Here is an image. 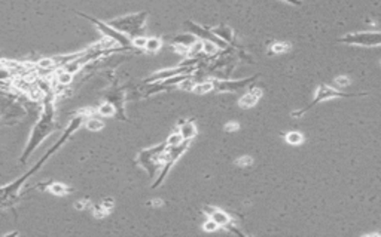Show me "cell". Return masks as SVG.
Wrapping results in <instances>:
<instances>
[{
    "instance_id": "1",
    "label": "cell",
    "mask_w": 381,
    "mask_h": 237,
    "mask_svg": "<svg viewBox=\"0 0 381 237\" xmlns=\"http://www.w3.org/2000/svg\"><path fill=\"white\" fill-rule=\"evenodd\" d=\"M54 107L51 104L49 99L45 101V107H43V111H42V116L40 119L37 120V123L34 125L33 131H31V135L28 138V142L22 151V156L19 157V162L24 163L30 154H33V151L40 145V142H43L54 131L55 128V120H54Z\"/></svg>"
},
{
    "instance_id": "2",
    "label": "cell",
    "mask_w": 381,
    "mask_h": 237,
    "mask_svg": "<svg viewBox=\"0 0 381 237\" xmlns=\"http://www.w3.org/2000/svg\"><path fill=\"white\" fill-rule=\"evenodd\" d=\"M165 148L167 144H159V145H153L149 148H145L139 153L137 156V163L149 174V178H155L156 172L164 168L165 163Z\"/></svg>"
},
{
    "instance_id": "3",
    "label": "cell",
    "mask_w": 381,
    "mask_h": 237,
    "mask_svg": "<svg viewBox=\"0 0 381 237\" xmlns=\"http://www.w3.org/2000/svg\"><path fill=\"white\" fill-rule=\"evenodd\" d=\"M148 12H139V13H133V15H125V16H119L115 18L112 21H109L107 24L112 25L113 28L125 33L127 36H130L131 39L139 37V36H145V30H146V19H148Z\"/></svg>"
},
{
    "instance_id": "4",
    "label": "cell",
    "mask_w": 381,
    "mask_h": 237,
    "mask_svg": "<svg viewBox=\"0 0 381 237\" xmlns=\"http://www.w3.org/2000/svg\"><path fill=\"white\" fill-rule=\"evenodd\" d=\"M364 95H368V94H367V92H364V94H346V92H341V91L337 89V88H332V86H329V85L322 83L320 86H317V89H316V92H314V96H313V101H311L307 107L294 111L291 116H292V117H301V116H304L308 110L314 108L317 104L325 102V101H328V99H335V98H356V96H364Z\"/></svg>"
},
{
    "instance_id": "5",
    "label": "cell",
    "mask_w": 381,
    "mask_h": 237,
    "mask_svg": "<svg viewBox=\"0 0 381 237\" xmlns=\"http://www.w3.org/2000/svg\"><path fill=\"white\" fill-rule=\"evenodd\" d=\"M76 15H79V16L88 19L89 22H92V24L100 30V33H101L104 37L113 40V42L118 43L122 49H133V47H134L133 39H131L130 36H127L125 33H122V31H119V30H116V28H113V27L109 25L107 22H103V21H100V19H97V18H94V16L85 15V13H82V12H76Z\"/></svg>"
},
{
    "instance_id": "6",
    "label": "cell",
    "mask_w": 381,
    "mask_h": 237,
    "mask_svg": "<svg viewBox=\"0 0 381 237\" xmlns=\"http://www.w3.org/2000/svg\"><path fill=\"white\" fill-rule=\"evenodd\" d=\"M191 141H192V140H183L179 145H167V148H165V163H164V168L161 169L159 177L156 178V181L152 184V189H155V187H158L159 184H162V181H164L165 177L168 175L171 166H173V165L182 157V154H185V151L189 148Z\"/></svg>"
},
{
    "instance_id": "7",
    "label": "cell",
    "mask_w": 381,
    "mask_h": 237,
    "mask_svg": "<svg viewBox=\"0 0 381 237\" xmlns=\"http://www.w3.org/2000/svg\"><path fill=\"white\" fill-rule=\"evenodd\" d=\"M341 43L352 45V46H365V47H376L381 46L380 31H361V33H350L340 39Z\"/></svg>"
},
{
    "instance_id": "8",
    "label": "cell",
    "mask_w": 381,
    "mask_h": 237,
    "mask_svg": "<svg viewBox=\"0 0 381 237\" xmlns=\"http://www.w3.org/2000/svg\"><path fill=\"white\" fill-rule=\"evenodd\" d=\"M185 27H186V30L188 31H191V34H194L197 39H200V40H204V42H213V43H216L219 47H227V42H224L221 37H218L210 28H206V27H201V25H198V24H195V22H192V21H186L185 22Z\"/></svg>"
},
{
    "instance_id": "9",
    "label": "cell",
    "mask_w": 381,
    "mask_h": 237,
    "mask_svg": "<svg viewBox=\"0 0 381 237\" xmlns=\"http://www.w3.org/2000/svg\"><path fill=\"white\" fill-rule=\"evenodd\" d=\"M259 76H252V77H247V79H241V80H219V79H212V83L215 86L216 91H221V92H237L243 88H246L249 83L255 82Z\"/></svg>"
},
{
    "instance_id": "10",
    "label": "cell",
    "mask_w": 381,
    "mask_h": 237,
    "mask_svg": "<svg viewBox=\"0 0 381 237\" xmlns=\"http://www.w3.org/2000/svg\"><path fill=\"white\" fill-rule=\"evenodd\" d=\"M192 71V67L191 65H186V64H180L177 68H173V70H162V71H158L155 74H152L151 77L146 79L148 83H156L159 80H165V79H170V77H174V76H180V74H186V73H191Z\"/></svg>"
},
{
    "instance_id": "11",
    "label": "cell",
    "mask_w": 381,
    "mask_h": 237,
    "mask_svg": "<svg viewBox=\"0 0 381 237\" xmlns=\"http://www.w3.org/2000/svg\"><path fill=\"white\" fill-rule=\"evenodd\" d=\"M204 212L209 215V218H212L219 227H222V229H225V230H227V227H228L229 224H232L231 217H229L225 211H222V209H219V208H215V206H204Z\"/></svg>"
},
{
    "instance_id": "12",
    "label": "cell",
    "mask_w": 381,
    "mask_h": 237,
    "mask_svg": "<svg viewBox=\"0 0 381 237\" xmlns=\"http://www.w3.org/2000/svg\"><path fill=\"white\" fill-rule=\"evenodd\" d=\"M262 96V91L259 88H252L247 94H244L240 99H238V105L241 108H252L258 104V101Z\"/></svg>"
},
{
    "instance_id": "13",
    "label": "cell",
    "mask_w": 381,
    "mask_h": 237,
    "mask_svg": "<svg viewBox=\"0 0 381 237\" xmlns=\"http://www.w3.org/2000/svg\"><path fill=\"white\" fill-rule=\"evenodd\" d=\"M179 132L182 134L183 140H194V137L197 135V126L192 120H186L182 123Z\"/></svg>"
},
{
    "instance_id": "14",
    "label": "cell",
    "mask_w": 381,
    "mask_h": 237,
    "mask_svg": "<svg viewBox=\"0 0 381 237\" xmlns=\"http://www.w3.org/2000/svg\"><path fill=\"white\" fill-rule=\"evenodd\" d=\"M218 37H221L224 42H227V43H232V40H234V33H232V30L229 28V27H227V25H221V27H216V28H210Z\"/></svg>"
},
{
    "instance_id": "15",
    "label": "cell",
    "mask_w": 381,
    "mask_h": 237,
    "mask_svg": "<svg viewBox=\"0 0 381 237\" xmlns=\"http://www.w3.org/2000/svg\"><path fill=\"white\" fill-rule=\"evenodd\" d=\"M304 135L298 131H291L285 135V141L291 145H301L304 142Z\"/></svg>"
},
{
    "instance_id": "16",
    "label": "cell",
    "mask_w": 381,
    "mask_h": 237,
    "mask_svg": "<svg viewBox=\"0 0 381 237\" xmlns=\"http://www.w3.org/2000/svg\"><path fill=\"white\" fill-rule=\"evenodd\" d=\"M213 89H215V86H213L212 80H207V82H203V83H195L192 92L197 94V95H206V94H209Z\"/></svg>"
},
{
    "instance_id": "17",
    "label": "cell",
    "mask_w": 381,
    "mask_h": 237,
    "mask_svg": "<svg viewBox=\"0 0 381 237\" xmlns=\"http://www.w3.org/2000/svg\"><path fill=\"white\" fill-rule=\"evenodd\" d=\"M48 190H49L52 194H55V196H66L67 193H70V189H67V187H66L64 184H61V183H52Z\"/></svg>"
},
{
    "instance_id": "18",
    "label": "cell",
    "mask_w": 381,
    "mask_h": 237,
    "mask_svg": "<svg viewBox=\"0 0 381 237\" xmlns=\"http://www.w3.org/2000/svg\"><path fill=\"white\" fill-rule=\"evenodd\" d=\"M72 80H73V74H72V73H69V71H66V70L58 71V74H57V83H58V85L67 86V85L72 83Z\"/></svg>"
},
{
    "instance_id": "19",
    "label": "cell",
    "mask_w": 381,
    "mask_h": 237,
    "mask_svg": "<svg viewBox=\"0 0 381 237\" xmlns=\"http://www.w3.org/2000/svg\"><path fill=\"white\" fill-rule=\"evenodd\" d=\"M289 49H291V43H286V42H276L270 46L271 53H285Z\"/></svg>"
},
{
    "instance_id": "20",
    "label": "cell",
    "mask_w": 381,
    "mask_h": 237,
    "mask_svg": "<svg viewBox=\"0 0 381 237\" xmlns=\"http://www.w3.org/2000/svg\"><path fill=\"white\" fill-rule=\"evenodd\" d=\"M161 46H162L161 39H158V37H148V43H146L145 49L148 52H156V50L161 49Z\"/></svg>"
},
{
    "instance_id": "21",
    "label": "cell",
    "mask_w": 381,
    "mask_h": 237,
    "mask_svg": "<svg viewBox=\"0 0 381 237\" xmlns=\"http://www.w3.org/2000/svg\"><path fill=\"white\" fill-rule=\"evenodd\" d=\"M98 113L103 116V117H112L115 113H116V108L112 102H104L100 108H98Z\"/></svg>"
},
{
    "instance_id": "22",
    "label": "cell",
    "mask_w": 381,
    "mask_h": 237,
    "mask_svg": "<svg viewBox=\"0 0 381 237\" xmlns=\"http://www.w3.org/2000/svg\"><path fill=\"white\" fill-rule=\"evenodd\" d=\"M86 128L89 131H92V132H97V131H101L104 128V123L101 120H98V119H89L86 122Z\"/></svg>"
},
{
    "instance_id": "23",
    "label": "cell",
    "mask_w": 381,
    "mask_h": 237,
    "mask_svg": "<svg viewBox=\"0 0 381 237\" xmlns=\"http://www.w3.org/2000/svg\"><path fill=\"white\" fill-rule=\"evenodd\" d=\"M218 49H219V46H218L216 43H213V42H204V40H203V52H206L207 55L216 53Z\"/></svg>"
},
{
    "instance_id": "24",
    "label": "cell",
    "mask_w": 381,
    "mask_h": 237,
    "mask_svg": "<svg viewBox=\"0 0 381 237\" xmlns=\"http://www.w3.org/2000/svg\"><path fill=\"white\" fill-rule=\"evenodd\" d=\"M182 141H183L182 134H180V132H176V134H171V135L167 138L165 144H167V145H179Z\"/></svg>"
},
{
    "instance_id": "25",
    "label": "cell",
    "mask_w": 381,
    "mask_h": 237,
    "mask_svg": "<svg viewBox=\"0 0 381 237\" xmlns=\"http://www.w3.org/2000/svg\"><path fill=\"white\" fill-rule=\"evenodd\" d=\"M334 85L338 86V88H347V86H350L352 83H350V79H349L347 76H337V77L334 79Z\"/></svg>"
},
{
    "instance_id": "26",
    "label": "cell",
    "mask_w": 381,
    "mask_h": 237,
    "mask_svg": "<svg viewBox=\"0 0 381 237\" xmlns=\"http://www.w3.org/2000/svg\"><path fill=\"white\" fill-rule=\"evenodd\" d=\"M234 163H235L237 166H240V168H247V166H250V165L253 163V159H252L250 156H241V157H238Z\"/></svg>"
},
{
    "instance_id": "27",
    "label": "cell",
    "mask_w": 381,
    "mask_h": 237,
    "mask_svg": "<svg viewBox=\"0 0 381 237\" xmlns=\"http://www.w3.org/2000/svg\"><path fill=\"white\" fill-rule=\"evenodd\" d=\"M146 43H148V37H146V36H139V37H134V39H133L134 47L145 49V47H146Z\"/></svg>"
},
{
    "instance_id": "28",
    "label": "cell",
    "mask_w": 381,
    "mask_h": 237,
    "mask_svg": "<svg viewBox=\"0 0 381 237\" xmlns=\"http://www.w3.org/2000/svg\"><path fill=\"white\" fill-rule=\"evenodd\" d=\"M203 229H204V232H207V233H213V232H216V230L219 229V226H218L212 218H209V221L204 223Z\"/></svg>"
},
{
    "instance_id": "29",
    "label": "cell",
    "mask_w": 381,
    "mask_h": 237,
    "mask_svg": "<svg viewBox=\"0 0 381 237\" xmlns=\"http://www.w3.org/2000/svg\"><path fill=\"white\" fill-rule=\"evenodd\" d=\"M224 129H225V132H235L240 129V125H238V122H228L224 126Z\"/></svg>"
},
{
    "instance_id": "30",
    "label": "cell",
    "mask_w": 381,
    "mask_h": 237,
    "mask_svg": "<svg viewBox=\"0 0 381 237\" xmlns=\"http://www.w3.org/2000/svg\"><path fill=\"white\" fill-rule=\"evenodd\" d=\"M100 205H101V206H103L107 212H110V209L113 208V200H112V199H106V200H104V202H101Z\"/></svg>"
},
{
    "instance_id": "31",
    "label": "cell",
    "mask_w": 381,
    "mask_h": 237,
    "mask_svg": "<svg viewBox=\"0 0 381 237\" xmlns=\"http://www.w3.org/2000/svg\"><path fill=\"white\" fill-rule=\"evenodd\" d=\"M280 1L289 3V4H292V6H300V4H303V1H301V0H280Z\"/></svg>"
},
{
    "instance_id": "32",
    "label": "cell",
    "mask_w": 381,
    "mask_h": 237,
    "mask_svg": "<svg viewBox=\"0 0 381 237\" xmlns=\"http://www.w3.org/2000/svg\"><path fill=\"white\" fill-rule=\"evenodd\" d=\"M149 205H152V206H156V208H158V206H162V200H159V199H155V200H152Z\"/></svg>"
},
{
    "instance_id": "33",
    "label": "cell",
    "mask_w": 381,
    "mask_h": 237,
    "mask_svg": "<svg viewBox=\"0 0 381 237\" xmlns=\"http://www.w3.org/2000/svg\"><path fill=\"white\" fill-rule=\"evenodd\" d=\"M85 203H86L85 200H80V203H76V205H75V208H76V209H83Z\"/></svg>"
}]
</instances>
